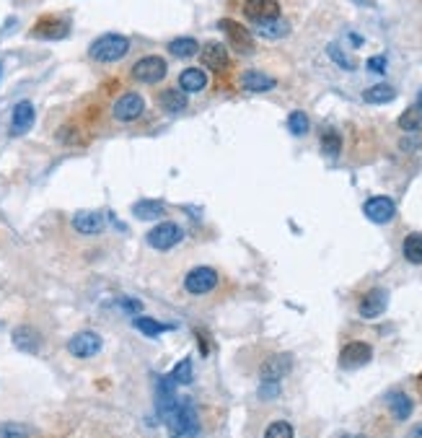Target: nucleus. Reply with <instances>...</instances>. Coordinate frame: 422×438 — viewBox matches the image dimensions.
<instances>
[{"mask_svg":"<svg viewBox=\"0 0 422 438\" xmlns=\"http://www.w3.org/2000/svg\"><path fill=\"white\" fill-rule=\"evenodd\" d=\"M132 213H135L137 221H158L166 215V205L158 200H140L132 205Z\"/></svg>","mask_w":422,"mask_h":438,"instance_id":"obj_19","label":"nucleus"},{"mask_svg":"<svg viewBox=\"0 0 422 438\" xmlns=\"http://www.w3.org/2000/svg\"><path fill=\"white\" fill-rule=\"evenodd\" d=\"M290 366H293V358H290L287 353H278V355H272L270 361L262 366V381H280V378L290 371Z\"/></svg>","mask_w":422,"mask_h":438,"instance_id":"obj_17","label":"nucleus"},{"mask_svg":"<svg viewBox=\"0 0 422 438\" xmlns=\"http://www.w3.org/2000/svg\"><path fill=\"white\" fill-rule=\"evenodd\" d=\"M73 226H76V231L86 233V236H93V233H102L107 221H104L102 213H96V210H81V213L73 215Z\"/></svg>","mask_w":422,"mask_h":438,"instance_id":"obj_15","label":"nucleus"},{"mask_svg":"<svg viewBox=\"0 0 422 438\" xmlns=\"http://www.w3.org/2000/svg\"><path fill=\"white\" fill-rule=\"evenodd\" d=\"M161 107H163L166 112H171V114L182 112V109L186 107L184 91H179V88H166V91L161 94Z\"/></svg>","mask_w":422,"mask_h":438,"instance_id":"obj_23","label":"nucleus"},{"mask_svg":"<svg viewBox=\"0 0 422 438\" xmlns=\"http://www.w3.org/2000/svg\"><path fill=\"white\" fill-rule=\"evenodd\" d=\"M127 50H130V39H127V36L104 34L88 47V55H91L96 62H117L125 57Z\"/></svg>","mask_w":422,"mask_h":438,"instance_id":"obj_1","label":"nucleus"},{"mask_svg":"<svg viewBox=\"0 0 422 438\" xmlns=\"http://www.w3.org/2000/svg\"><path fill=\"white\" fill-rule=\"evenodd\" d=\"M241 88H246V91H270V88H275V78L264 76V73H259V70H246L244 76H241Z\"/></svg>","mask_w":422,"mask_h":438,"instance_id":"obj_20","label":"nucleus"},{"mask_svg":"<svg viewBox=\"0 0 422 438\" xmlns=\"http://www.w3.org/2000/svg\"><path fill=\"white\" fill-rule=\"evenodd\" d=\"M135 327L148 337H156V335H161V332H169V329H174V324H158L156 319H148V317H137Z\"/></svg>","mask_w":422,"mask_h":438,"instance_id":"obj_30","label":"nucleus"},{"mask_svg":"<svg viewBox=\"0 0 422 438\" xmlns=\"http://www.w3.org/2000/svg\"><path fill=\"white\" fill-rule=\"evenodd\" d=\"M407 438H422V423H420V425H417V428H414Z\"/></svg>","mask_w":422,"mask_h":438,"instance_id":"obj_38","label":"nucleus"},{"mask_svg":"<svg viewBox=\"0 0 422 438\" xmlns=\"http://www.w3.org/2000/svg\"><path fill=\"white\" fill-rule=\"evenodd\" d=\"M68 350L76 358H91L102 350V337L96 332H78L68 340Z\"/></svg>","mask_w":422,"mask_h":438,"instance_id":"obj_9","label":"nucleus"},{"mask_svg":"<svg viewBox=\"0 0 422 438\" xmlns=\"http://www.w3.org/2000/svg\"><path fill=\"white\" fill-rule=\"evenodd\" d=\"M257 32L264 36V39H280L290 32V24L283 21V18H275V21H267V24H257Z\"/></svg>","mask_w":422,"mask_h":438,"instance_id":"obj_27","label":"nucleus"},{"mask_svg":"<svg viewBox=\"0 0 422 438\" xmlns=\"http://www.w3.org/2000/svg\"><path fill=\"white\" fill-rule=\"evenodd\" d=\"M373 358V348L363 340H355V343H347L339 353V363L342 369H358V366H365V363Z\"/></svg>","mask_w":422,"mask_h":438,"instance_id":"obj_7","label":"nucleus"},{"mask_svg":"<svg viewBox=\"0 0 422 438\" xmlns=\"http://www.w3.org/2000/svg\"><path fill=\"white\" fill-rule=\"evenodd\" d=\"M182 228H179L177 224H171V221H166V224H158L153 226L151 231H148V236H145V241L151 244L153 249L158 252H166L171 249V247H177L179 241H182Z\"/></svg>","mask_w":422,"mask_h":438,"instance_id":"obj_2","label":"nucleus"},{"mask_svg":"<svg viewBox=\"0 0 422 438\" xmlns=\"http://www.w3.org/2000/svg\"><path fill=\"white\" fill-rule=\"evenodd\" d=\"M169 52L174 57H194V55L200 52V44H197V39H192V36H179V39L169 42Z\"/></svg>","mask_w":422,"mask_h":438,"instance_id":"obj_24","label":"nucleus"},{"mask_svg":"<svg viewBox=\"0 0 422 438\" xmlns=\"http://www.w3.org/2000/svg\"><path fill=\"white\" fill-rule=\"evenodd\" d=\"M218 285V273L212 267H194L184 278V288L192 296H205Z\"/></svg>","mask_w":422,"mask_h":438,"instance_id":"obj_3","label":"nucleus"},{"mask_svg":"<svg viewBox=\"0 0 422 438\" xmlns=\"http://www.w3.org/2000/svg\"><path fill=\"white\" fill-rule=\"evenodd\" d=\"M179 86L184 94H197L207 86V76H205L203 68H186L179 73Z\"/></svg>","mask_w":422,"mask_h":438,"instance_id":"obj_18","label":"nucleus"},{"mask_svg":"<svg viewBox=\"0 0 422 438\" xmlns=\"http://www.w3.org/2000/svg\"><path fill=\"white\" fill-rule=\"evenodd\" d=\"M386 303H388V293L383 288H373L363 296L360 301V317L365 319H376L381 317L383 311H386Z\"/></svg>","mask_w":422,"mask_h":438,"instance_id":"obj_14","label":"nucleus"},{"mask_svg":"<svg viewBox=\"0 0 422 438\" xmlns=\"http://www.w3.org/2000/svg\"><path fill=\"white\" fill-rule=\"evenodd\" d=\"M397 96V91L391 86H386V83H379V86H373V88H365V94L363 99L368 104H388L391 99Z\"/></svg>","mask_w":422,"mask_h":438,"instance_id":"obj_28","label":"nucleus"},{"mask_svg":"<svg viewBox=\"0 0 422 438\" xmlns=\"http://www.w3.org/2000/svg\"><path fill=\"white\" fill-rule=\"evenodd\" d=\"M200 57H203V62L207 65L210 70H226L229 68V52H226V47L220 42H207L203 47V52H200Z\"/></svg>","mask_w":422,"mask_h":438,"instance_id":"obj_16","label":"nucleus"},{"mask_svg":"<svg viewBox=\"0 0 422 438\" xmlns=\"http://www.w3.org/2000/svg\"><path fill=\"white\" fill-rule=\"evenodd\" d=\"M34 125V107L32 102H18L13 107V114H11V135L18 138V135H26Z\"/></svg>","mask_w":422,"mask_h":438,"instance_id":"obj_13","label":"nucleus"},{"mask_svg":"<svg viewBox=\"0 0 422 438\" xmlns=\"http://www.w3.org/2000/svg\"><path fill=\"white\" fill-rule=\"evenodd\" d=\"M262 392H259V395L262 397H278V392H280V387H278V381H264L262 384Z\"/></svg>","mask_w":422,"mask_h":438,"instance_id":"obj_37","label":"nucleus"},{"mask_svg":"<svg viewBox=\"0 0 422 438\" xmlns=\"http://www.w3.org/2000/svg\"><path fill=\"white\" fill-rule=\"evenodd\" d=\"M39 335H36L32 327H18L16 332H13V345H16L18 350H26V353H36L39 350Z\"/></svg>","mask_w":422,"mask_h":438,"instance_id":"obj_21","label":"nucleus"},{"mask_svg":"<svg viewBox=\"0 0 422 438\" xmlns=\"http://www.w3.org/2000/svg\"><path fill=\"white\" fill-rule=\"evenodd\" d=\"M174 378L171 376H163V378H158V389H156V402H158V415L166 420L171 413H174V407H177V402H179V397H177V392H174Z\"/></svg>","mask_w":422,"mask_h":438,"instance_id":"obj_11","label":"nucleus"},{"mask_svg":"<svg viewBox=\"0 0 422 438\" xmlns=\"http://www.w3.org/2000/svg\"><path fill=\"white\" fill-rule=\"evenodd\" d=\"M218 29L229 34V42L233 44V50H236V52H244V55L254 52V39H252V34H249V32H246V29L241 24H238V21L223 18V21L218 24Z\"/></svg>","mask_w":422,"mask_h":438,"instance_id":"obj_8","label":"nucleus"},{"mask_svg":"<svg viewBox=\"0 0 422 438\" xmlns=\"http://www.w3.org/2000/svg\"><path fill=\"white\" fill-rule=\"evenodd\" d=\"M388 407H391V415H394L397 420H407V418L412 415V399H409L404 392L388 395Z\"/></svg>","mask_w":422,"mask_h":438,"instance_id":"obj_22","label":"nucleus"},{"mask_svg":"<svg viewBox=\"0 0 422 438\" xmlns=\"http://www.w3.org/2000/svg\"><path fill=\"white\" fill-rule=\"evenodd\" d=\"M383 68H386V57H383V55H379V57H373V60H368V70L383 73Z\"/></svg>","mask_w":422,"mask_h":438,"instance_id":"obj_36","label":"nucleus"},{"mask_svg":"<svg viewBox=\"0 0 422 438\" xmlns=\"http://www.w3.org/2000/svg\"><path fill=\"white\" fill-rule=\"evenodd\" d=\"M404 252L407 262H412V265H422V233H409L404 239Z\"/></svg>","mask_w":422,"mask_h":438,"instance_id":"obj_26","label":"nucleus"},{"mask_svg":"<svg viewBox=\"0 0 422 438\" xmlns=\"http://www.w3.org/2000/svg\"><path fill=\"white\" fill-rule=\"evenodd\" d=\"M417 107L422 109V88H420V94H417Z\"/></svg>","mask_w":422,"mask_h":438,"instance_id":"obj_39","label":"nucleus"},{"mask_svg":"<svg viewBox=\"0 0 422 438\" xmlns=\"http://www.w3.org/2000/svg\"><path fill=\"white\" fill-rule=\"evenodd\" d=\"M70 24L65 18H57V16H44L39 18L32 29V34L39 36V39H62V36L68 34Z\"/></svg>","mask_w":422,"mask_h":438,"instance_id":"obj_12","label":"nucleus"},{"mask_svg":"<svg viewBox=\"0 0 422 438\" xmlns=\"http://www.w3.org/2000/svg\"><path fill=\"white\" fill-rule=\"evenodd\" d=\"M363 213L371 218L373 224H388L394 213H397V205H394V200L386 198V195H379V198H371L368 203L363 205Z\"/></svg>","mask_w":422,"mask_h":438,"instance_id":"obj_10","label":"nucleus"},{"mask_svg":"<svg viewBox=\"0 0 422 438\" xmlns=\"http://www.w3.org/2000/svg\"><path fill=\"white\" fill-rule=\"evenodd\" d=\"M329 55H332V60L339 62L342 68H347V70H353V68H355V62H353V60H347V57H345V55H342V50H339L337 44H329Z\"/></svg>","mask_w":422,"mask_h":438,"instance_id":"obj_35","label":"nucleus"},{"mask_svg":"<svg viewBox=\"0 0 422 438\" xmlns=\"http://www.w3.org/2000/svg\"><path fill=\"white\" fill-rule=\"evenodd\" d=\"M287 128H290L293 135L304 138L306 132H308V117H306L304 112H293L290 117H287Z\"/></svg>","mask_w":422,"mask_h":438,"instance_id":"obj_31","label":"nucleus"},{"mask_svg":"<svg viewBox=\"0 0 422 438\" xmlns=\"http://www.w3.org/2000/svg\"><path fill=\"white\" fill-rule=\"evenodd\" d=\"M399 128L407 130V132H417V130H422V109L420 107H409V109H404L402 117H399Z\"/></svg>","mask_w":422,"mask_h":438,"instance_id":"obj_29","label":"nucleus"},{"mask_svg":"<svg viewBox=\"0 0 422 438\" xmlns=\"http://www.w3.org/2000/svg\"><path fill=\"white\" fill-rule=\"evenodd\" d=\"M171 378H174L177 384H189V381H192V361H189V358H184V361H182L177 369H174Z\"/></svg>","mask_w":422,"mask_h":438,"instance_id":"obj_33","label":"nucleus"},{"mask_svg":"<svg viewBox=\"0 0 422 438\" xmlns=\"http://www.w3.org/2000/svg\"><path fill=\"white\" fill-rule=\"evenodd\" d=\"M345 438H365V436H345Z\"/></svg>","mask_w":422,"mask_h":438,"instance_id":"obj_40","label":"nucleus"},{"mask_svg":"<svg viewBox=\"0 0 422 438\" xmlns=\"http://www.w3.org/2000/svg\"><path fill=\"white\" fill-rule=\"evenodd\" d=\"M0 438H29V428L26 425H16V423H8L0 428Z\"/></svg>","mask_w":422,"mask_h":438,"instance_id":"obj_34","label":"nucleus"},{"mask_svg":"<svg viewBox=\"0 0 422 438\" xmlns=\"http://www.w3.org/2000/svg\"><path fill=\"white\" fill-rule=\"evenodd\" d=\"M244 13L254 24H267V21L280 18V3L278 0H246Z\"/></svg>","mask_w":422,"mask_h":438,"instance_id":"obj_5","label":"nucleus"},{"mask_svg":"<svg viewBox=\"0 0 422 438\" xmlns=\"http://www.w3.org/2000/svg\"><path fill=\"white\" fill-rule=\"evenodd\" d=\"M143 109H145L143 96L135 94V91H127V94L119 96L117 104H114V117H117L119 122H132L143 114Z\"/></svg>","mask_w":422,"mask_h":438,"instance_id":"obj_6","label":"nucleus"},{"mask_svg":"<svg viewBox=\"0 0 422 438\" xmlns=\"http://www.w3.org/2000/svg\"><path fill=\"white\" fill-rule=\"evenodd\" d=\"M339 151H342V138L337 135V130H324L321 132V153L327 158H337Z\"/></svg>","mask_w":422,"mask_h":438,"instance_id":"obj_25","label":"nucleus"},{"mask_svg":"<svg viewBox=\"0 0 422 438\" xmlns=\"http://www.w3.org/2000/svg\"><path fill=\"white\" fill-rule=\"evenodd\" d=\"M132 78L140 81V83L153 86V83H158V81L166 78V62L161 60V57H156V55L143 57V60L135 62V68H132Z\"/></svg>","mask_w":422,"mask_h":438,"instance_id":"obj_4","label":"nucleus"},{"mask_svg":"<svg viewBox=\"0 0 422 438\" xmlns=\"http://www.w3.org/2000/svg\"><path fill=\"white\" fill-rule=\"evenodd\" d=\"M264 438H293V425L285 420L270 423V428L264 430Z\"/></svg>","mask_w":422,"mask_h":438,"instance_id":"obj_32","label":"nucleus"}]
</instances>
